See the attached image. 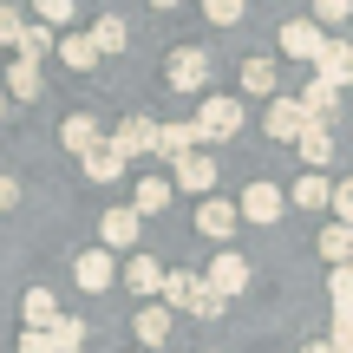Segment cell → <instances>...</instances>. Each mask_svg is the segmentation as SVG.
<instances>
[{"label": "cell", "instance_id": "obj_1", "mask_svg": "<svg viewBox=\"0 0 353 353\" xmlns=\"http://www.w3.org/2000/svg\"><path fill=\"white\" fill-rule=\"evenodd\" d=\"M190 125H196V144H236L242 138V99H203V112Z\"/></svg>", "mask_w": 353, "mask_h": 353}, {"label": "cell", "instance_id": "obj_2", "mask_svg": "<svg viewBox=\"0 0 353 353\" xmlns=\"http://www.w3.org/2000/svg\"><path fill=\"white\" fill-rule=\"evenodd\" d=\"M164 79H170V92H203L210 85V52L203 46H176L164 59Z\"/></svg>", "mask_w": 353, "mask_h": 353}, {"label": "cell", "instance_id": "obj_3", "mask_svg": "<svg viewBox=\"0 0 353 353\" xmlns=\"http://www.w3.org/2000/svg\"><path fill=\"white\" fill-rule=\"evenodd\" d=\"M105 144H112V151L125 157V164H131V157H151V144H157V118L131 112V118H125V125H118V131H112Z\"/></svg>", "mask_w": 353, "mask_h": 353}, {"label": "cell", "instance_id": "obj_4", "mask_svg": "<svg viewBox=\"0 0 353 353\" xmlns=\"http://www.w3.org/2000/svg\"><path fill=\"white\" fill-rule=\"evenodd\" d=\"M314 79H321V85H334V92L353 85V46H347L341 33L321 39V52H314Z\"/></svg>", "mask_w": 353, "mask_h": 353}, {"label": "cell", "instance_id": "obj_5", "mask_svg": "<svg viewBox=\"0 0 353 353\" xmlns=\"http://www.w3.org/2000/svg\"><path fill=\"white\" fill-rule=\"evenodd\" d=\"M281 210H288V196H281L275 183H249L236 196V216H242V223H281Z\"/></svg>", "mask_w": 353, "mask_h": 353}, {"label": "cell", "instance_id": "obj_6", "mask_svg": "<svg viewBox=\"0 0 353 353\" xmlns=\"http://www.w3.org/2000/svg\"><path fill=\"white\" fill-rule=\"evenodd\" d=\"M203 288H210V294H223V301H236V294L249 288V262H242L236 249H229V255H216V262H210V281H203Z\"/></svg>", "mask_w": 353, "mask_h": 353}, {"label": "cell", "instance_id": "obj_7", "mask_svg": "<svg viewBox=\"0 0 353 353\" xmlns=\"http://www.w3.org/2000/svg\"><path fill=\"white\" fill-rule=\"evenodd\" d=\"M72 275H79V288H85V294H105L118 281V262H112V249H85L72 262Z\"/></svg>", "mask_w": 353, "mask_h": 353}, {"label": "cell", "instance_id": "obj_8", "mask_svg": "<svg viewBox=\"0 0 353 353\" xmlns=\"http://www.w3.org/2000/svg\"><path fill=\"white\" fill-rule=\"evenodd\" d=\"M294 112H301L307 125H327V118L341 112V92H334V85H321V79H307V85L294 92Z\"/></svg>", "mask_w": 353, "mask_h": 353}, {"label": "cell", "instance_id": "obj_9", "mask_svg": "<svg viewBox=\"0 0 353 353\" xmlns=\"http://www.w3.org/2000/svg\"><path fill=\"white\" fill-rule=\"evenodd\" d=\"M99 236H105V249H138V236H144V223H138V216H131L125 210V203H118V210H105V223H99Z\"/></svg>", "mask_w": 353, "mask_h": 353}, {"label": "cell", "instance_id": "obj_10", "mask_svg": "<svg viewBox=\"0 0 353 353\" xmlns=\"http://www.w3.org/2000/svg\"><path fill=\"white\" fill-rule=\"evenodd\" d=\"M210 183H216V157H210V151L176 157V183H170V190H190V196H203Z\"/></svg>", "mask_w": 353, "mask_h": 353}, {"label": "cell", "instance_id": "obj_11", "mask_svg": "<svg viewBox=\"0 0 353 353\" xmlns=\"http://www.w3.org/2000/svg\"><path fill=\"white\" fill-rule=\"evenodd\" d=\"M321 39H327V33H321L314 20H288V26H281V52H288V59H314Z\"/></svg>", "mask_w": 353, "mask_h": 353}, {"label": "cell", "instance_id": "obj_12", "mask_svg": "<svg viewBox=\"0 0 353 353\" xmlns=\"http://www.w3.org/2000/svg\"><path fill=\"white\" fill-rule=\"evenodd\" d=\"M0 92H7V99H39V92H46V79H39L33 59H13L7 79H0Z\"/></svg>", "mask_w": 353, "mask_h": 353}, {"label": "cell", "instance_id": "obj_13", "mask_svg": "<svg viewBox=\"0 0 353 353\" xmlns=\"http://www.w3.org/2000/svg\"><path fill=\"white\" fill-rule=\"evenodd\" d=\"M301 131H307V118L294 112V99H275V105H268V138H275V144H294Z\"/></svg>", "mask_w": 353, "mask_h": 353}, {"label": "cell", "instance_id": "obj_14", "mask_svg": "<svg viewBox=\"0 0 353 353\" xmlns=\"http://www.w3.org/2000/svg\"><path fill=\"white\" fill-rule=\"evenodd\" d=\"M294 151L307 157V170H327V164H334V131H327V125H307L301 138H294Z\"/></svg>", "mask_w": 353, "mask_h": 353}, {"label": "cell", "instance_id": "obj_15", "mask_svg": "<svg viewBox=\"0 0 353 353\" xmlns=\"http://www.w3.org/2000/svg\"><path fill=\"white\" fill-rule=\"evenodd\" d=\"M170 196H176L170 176H144V183H138V203H131V216H138V223H144V216H164Z\"/></svg>", "mask_w": 353, "mask_h": 353}, {"label": "cell", "instance_id": "obj_16", "mask_svg": "<svg viewBox=\"0 0 353 353\" xmlns=\"http://www.w3.org/2000/svg\"><path fill=\"white\" fill-rule=\"evenodd\" d=\"M151 151L170 157V164H176V157H190V151H203V144H196V125H157V144H151Z\"/></svg>", "mask_w": 353, "mask_h": 353}, {"label": "cell", "instance_id": "obj_17", "mask_svg": "<svg viewBox=\"0 0 353 353\" xmlns=\"http://www.w3.org/2000/svg\"><path fill=\"white\" fill-rule=\"evenodd\" d=\"M20 314H26V334H46L52 321H59V301H52L46 288H26V301H20Z\"/></svg>", "mask_w": 353, "mask_h": 353}, {"label": "cell", "instance_id": "obj_18", "mask_svg": "<svg viewBox=\"0 0 353 353\" xmlns=\"http://www.w3.org/2000/svg\"><path fill=\"white\" fill-rule=\"evenodd\" d=\"M79 164H85V176H92V183H112V176H125V157H118V151H112L105 138L92 144V151L79 157Z\"/></svg>", "mask_w": 353, "mask_h": 353}, {"label": "cell", "instance_id": "obj_19", "mask_svg": "<svg viewBox=\"0 0 353 353\" xmlns=\"http://www.w3.org/2000/svg\"><path fill=\"white\" fill-rule=\"evenodd\" d=\"M196 229H203L210 242L236 236V203H203V210H196Z\"/></svg>", "mask_w": 353, "mask_h": 353}, {"label": "cell", "instance_id": "obj_20", "mask_svg": "<svg viewBox=\"0 0 353 353\" xmlns=\"http://www.w3.org/2000/svg\"><path fill=\"white\" fill-rule=\"evenodd\" d=\"M59 138H65V151H79V157H85L92 144L105 138V131H99V118H85V112H72V118H65V125H59Z\"/></svg>", "mask_w": 353, "mask_h": 353}, {"label": "cell", "instance_id": "obj_21", "mask_svg": "<svg viewBox=\"0 0 353 353\" xmlns=\"http://www.w3.org/2000/svg\"><path fill=\"white\" fill-rule=\"evenodd\" d=\"M85 39H92V52H99V59H105V52H125V39H131V26L118 20V13H105V20L92 26Z\"/></svg>", "mask_w": 353, "mask_h": 353}, {"label": "cell", "instance_id": "obj_22", "mask_svg": "<svg viewBox=\"0 0 353 353\" xmlns=\"http://www.w3.org/2000/svg\"><path fill=\"white\" fill-rule=\"evenodd\" d=\"M157 281H164V268H157L151 255L131 249V262H125V288H131V294H157Z\"/></svg>", "mask_w": 353, "mask_h": 353}, {"label": "cell", "instance_id": "obj_23", "mask_svg": "<svg viewBox=\"0 0 353 353\" xmlns=\"http://www.w3.org/2000/svg\"><path fill=\"white\" fill-rule=\"evenodd\" d=\"M327 196H334V183H327V176H321V170H307L301 176V183H294V210H327Z\"/></svg>", "mask_w": 353, "mask_h": 353}, {"label": "cell", "instance_id": "obj_24", "mask_svg": "<svg viewBox=\"0 0 353 353\" xmlns=\"http://www.w3.org/2000/svg\"><path fill=\"white\" fill-rule=\"evenodd\" d=\"M52 52H59V59L72 65V72H92V65H99V52H92V39H85V33H65V39H52Z\"/></svg>", "mask_w": 353, "mask_h": 353}, {"label": "cell", "instance_id": "obj_25", "mask_svg": "<svg viewBox=\"0 0 353 353\" xmlns=\"http://www.w3.org/2000/svg\"><path fill=\"white\" fill-rule=\"evenodd\" d=\"M46 341H52V353H79V347H85V321H79V314H59L46 327Z\"/></svg>", "mask_w": 353, "mask_h": 353}, {"label": "cell", "instance_id": "obj_26", "mask_svg": "<svg viewBox=\"0 0 353 353\" xmlns=\"http://www.w3.org/2000/svg\"><path fill=\"white\" fill-rule=\"evenodd\" d=\"M138 341L144 347H164L170 341V307H138Z\"/></svg>", "mask_w": 353, "mask_h": 353}, {"label": "cell", "instance_id": "obj_27", "mask_svg": "<svg viewBox=\"0 0 353 353\" xmlns=\"http://www.w3.org/2000/svg\"><path fill=\"white\" fill-rule=\"evenodd\" d=\"M321 255H327L334 268H347V262H353V229H341V223H327V229H321Z\"/></svg>", "mask_w": 353, "mask_h": 353}, {"label": "cell", "instance_id": "obj_28", "mask_svg": "<svg viewBox=\"0 0 353 353\" xmlns=\"http://www.w3.org/2000/svg\"><path fill=\"white\" fill-rule=\"evenodd\" d=\"M157 294H164L170 307H190V294H196V275H190V268H164V281H157Z\"/></svg>", "mask_w": 353, "mask_h": 353}, {"label": "cell", "instance_id": "obj_29", "mask_svg": "<svg viewBox=\"0 0 353 353\" xmlns=\"http://www.w3.org/2000/svg\"><path fill=\"white\" fill-rule=\"evenodd\" d=\"M242 92L268 99V92H275V59H249V65H242Z\"/></svg>", "mask_w": 353, "mask_h": 353}, {"label": "cell", "instance_id": "obj_30", "mask_svg": "<svg viewBox=\"0 0 353 353\" xmlns=\"http://www.w3.org/2000/svg\"><path fill=\"white\" fill-rule=\"evenodd\" d=\"M327 301H334V314H353V262L327 275Z\"/></svg>", "mask_w": 353, "mask_h": 353}, {"label": "cell", "instance_id": "obj_31", "mask_svg": "<svg viewBox=\"0 0 353 353\" xmlns=\"http://www.w3.org/2000/svg\"><path fill=\"white\" fill-rule=\"evenodd\" d=\"M242 13H249V0H203V20L210 26H236Z\"/></svg>", "mask_w": 353, "mask_h": 353}, {"label": "cell", "instance_id": "obj_32", "mask_svg": "<svg viewBox=\"0 0 353 353\" xmlns=\"http://www.w3.org/2000/svg\"><path fill=\"white\" fill-rule=\"evenodd\" d=\"M46 52H52V26H26V33H20V59H46Z\"/></svg>", "mask_w": 353, "mask_h": 353}, {"label": "cell", "instance_id": "obj_33", "mask_svg": "<svg viewBox=\"0 0 353 353\" xmlns=\"http://www.w3.org/2000/svg\"><path fill=\"white\" fill-rule=\"evenodd\" d=\"M223 294H210V288H203V281H196V294H190V314H196V321H223Z\"/></svg>", "mask_w": 353, "mask_h": 353}, {"label": "cell", "instance_id": "obj_34", "mask_svg": "<svg viewBox=\"0 0 353 353\" xmlns=\"http://www.w3.org/2000/svg\"><path fill=\"white\" fill-rule=\"evenodd\" d=\"M353 20V0H314V26H347Z\"/></svg>", "mask_w": 353, "mask_h": 353}, {"label": "cell", "instance_id": "obj_35", "mask_svg": "<svg viewBox=\"0 0 353 353\" xmlns=\"http://www.w3.org/2000/svg\"><path fill=\"white\" fill-rule=\"evenodd\" d=\"M33 13H39V26H59L79 13V0H33Z\"/></svg>", "mask_w": 353, "mask_h": 353}, {"label": "cell", "instance_id": "obj_36", "mask_svg": "<svg viewBox=\"0 0 353 353\" xmlns=\"http://www.w3.org/2000/svg\"><path fill=\"white\" fill-rule=\"evenodd\" d=\"M20 33H26V13L20 7H0V46H20Z\"/></svg>", "mask_w": 353, "mask_h": 353}, {"label": "cell", "instance_id": "obj_37", "mask_svg": "<svg viewBox=\"0 0 353 353\" xmlns=\"http://www.w3.org/2000/svg\"><path fill=\"white\" fill-rule=\"evenodd\" d=\"M327 210L341 216V229H353V176H347V183H341V190L327 196Z\"/></svg>", "mask_w": 353, "mask_h": 353}, {"label": "cell", "instance_id": "obj_38", "mask_svg": "<svg viewBox=\"0 0 353 353\" xmlns=\"http://www.w3.org/2000/svg\"><path fill=\"white\" fill-rule=\"evenodd\" d=\"M334 353H353V314H334Z\"/></svg>", "mask_w": 353, "mask_h": 353}, {"label": "cell", "instance_id": "obj_39", "mask_svg": "<svg viewBox=\"0 0 353 353\" xmlns=\"http://www.w3.org/2000/svg\"><path fill=\"white\" fill-rule=\"evenodd\" d=\"M13 203H20V183H13V176L0 170V210H13Z\"/></svg>", "mask_w": 353, "mask_h": 353}, {"label": "cell", "instance_id": "obj_40", "mask_svg": "<svg viewBox=\"0 0 353 353\" xmlns=\"http://www.w3.org/2000/svg\"><path fill=\"white\" fill-rule=\"evenodd\" d=\"M20 353H52V341L46 334H20Z\"/></svg>", "mask_w": 353, "mask_h": 353}, {"label": "cell", "instance_id": "obj_41", "mask_svg": "<svg viewBox=\"0 0 353 353\" xmlns=\"http://www.w3.org/2000/svg\"><path fill=\"white\" fill-rule=\"evenodd\" d=\"M301 353H334V347H327V341H307V347H301Z\"/></svg>", "mask_w": 353, "mask_h": 353}, {"label": "cell", "instance_id": "obj_42", "mask_svg": "<svg viewBox=\"0 0 353 353\" xmlns=\"http://www.w3.org/2000/svg\"><path fill=\"white\" fill-rule=\"evenodd\" d=\"M0 118H7V92H0Z\"/></svg>", "mask_w": 353, "mask_h": 353}, {"label": "cell", "instance_id": "obj_43", "mask_svg": "<svg viewBox=\"0 0 353 353\" xmlns=\"http://www.w3.org/2000/svg\"><path fill=\"white\" fill-rule=\"evenodd\" d=\"M151 7H176V0H151Z\"/></svg>", "mask_w": 353, "mask_h": 353}]
</instances>
